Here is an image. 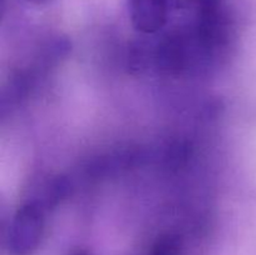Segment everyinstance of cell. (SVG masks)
Instances as JSON below:
<instances>
[{
    "label": "cell",
    "instance_id": "obj_1",
    "mask_svg": "<svg viewBox=\"0 0 256 255\" xmlns=\"http://www.w3.org/2000/svg\"><path fill=\"white\" fill-rule=\"evenodd\" d=\"M46 205L29 200L12 215L5 236L8 255H34L39 250L46 229Z\"/></svg>",
    "mask_w": 256,
    "mask_h": 255
},
{
    "label": "cell",
    "instance_id": "obj_2",
    "mask_svg": "<svg viewBox=\"0 0 256 255\" xmlns=\"http://www.w3.org/2000/svg\"><path fill=\"white\" fill-rule=\"evenodd\" d=\"M170 9L169 0H130L132 26L142 34H155L166 25Z\"/></svg>",
    "mask_w": 256,
    "mask_h": 255
},
{
    "label": "cell",
    "instance_id": "obj_3",
    "mask_svg": "<svg viewBox=\"0 0 256 255\" xmlns=\"http://www.w3.org/2000/svg\"><path fill=\"white\" fill-rule=\"evenodd\" d=\"M184 242L180 235L175 232H164L159 235L148 255H182Z\"/></svg>",
    "mask_w": 256,
    "mask_h": 255
},
{
    "label": "cell",
    "instance_id": "obj_4",
    "mask_svg": "<svg viewBox=\"0 0 256 255\" xmlns=\"http://www.w3.org/2000/svg\"><path fill=\"white\" fill-rule=\"evenodd\" d=\"M172 9H186V8L196 6L199 0H169Z\"/></svg>",
    "mask_w": 256,
    "mask_h": 255
},
{
    "label": "cell",
    "instance_id": "obj_5",
    "mask_svg": "<svg viewBox=\"0 0 256 255\" xmlns=\"http://www.w3.org/2000/svg\"><path fill=\"white\" fill-rule=\"evenodd\" d=\"M72 255H92L88 250L84 249H79V250H75L74 252H72Z\"/></svg>",
    "mask_w": 256,
    "mask_h": 255
},
{
    "label": "cell",
    "instance_id": "obj_6",
    "mask_svg": "<svg viewBox=\"0 0 256 255\" xmlns=\"http://www.w3.org/2000/svg\"><path fill=\"white\" fill-rule=\"evenodd\" d=\"M30 2H46V0H30Z\"/></svg>",
    "mask_w": 256,
    "mask_h": 255
}]
</instances>
